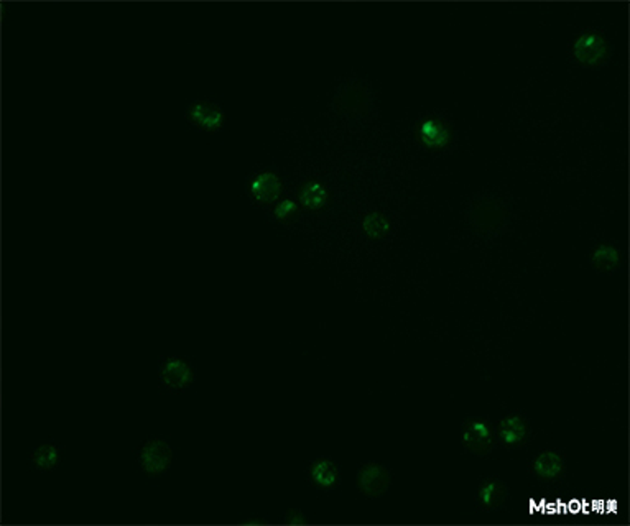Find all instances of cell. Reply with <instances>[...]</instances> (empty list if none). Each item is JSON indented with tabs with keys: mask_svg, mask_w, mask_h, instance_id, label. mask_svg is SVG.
Returning <instances> with one entry per match:
<instances>
[{
	"mask_svg": "<svg viewBox=\"0 0 630 526\" xmlns=\"http://www.w3.org/2000/svg\"><path fill=\"white\" fill-rule=\"evenodd\" d=\"M505 219V209L502 204L492 197H485L474 204L471 211L472 225L484 234H490L500 229Z\"/></svg>",
	"mask_w": 630,
	"mask_h": 526,
	"instance_id": "cell-1",
	"label": "cell"
},
{
	"mask_svg": "<svg viewBox=\"0 0 630 526\" xmlns=\"http://www.w3.org/2000/svg\"><path fill=\"white\" fill-rule=\"evenodd\" d=\"M463 439L466 448L474 454H487L492 448V431L485 423L479 420H471L466 423Z\"/></svg>",
	"mask_w": 630,
	"mask_h": 526,
	"instance_id": "cell-2",
	"label": "cell"
},
{
	"mask_svg": "<svg viewBox=\"0 0 630 526\" xmlns=\"http://www.w3.org/2000/svg\"><path fill=\"white\" fill-rule=\"evenodd\" d=\"M391 485V475L382 465L369 464L359 472L361 490L369 497H381Z\"/></svg>",
	"mask_w": 630,
	"mask_h": 526,
	"instance_id": "cell-3",
	"label": "cell"
},
{
	"mask_svg": "<svg viewBox=\"0 0 630 526\" xmlns=\"http://www.w3.org/2000/svg\"><path fill=\"white\" fill-rule=\"evenodd\" d=\"M607 46L606 41L599 35L586 33L581 35L574 43V56L576 60L583 64H594L599 63L606 56Z\"/></svg>",
	"mask_w": 630,
	"mask_h": 526,
	"instance_id": "cell-4",
	"label": "cell"
},
{
	"mask_svg": "<svg viewBox=\"0 0 630 526\" xmlns=\"http://www.w3.org/2000/svg\"><path fill=\"white\" fill-rule=\"evenodd\" d=\"M170 460H172V453L163 441H152L143 448L142 464L150 474L163 470Z\"/></svg>",
	"mask_w": 630,
	"mask_h": 526,
	"instance_id": "cell-5",
	"label": "cell"
},
{
	"mask_svg": "<svg viewBox=\"0 0 630 526\" xmlns=\"http://www.w3.org/2000/svg\"><path fill=\"white\" fill-rule=\"evenodd\" d=\"M190 119L196 122L197 125H201L206 130H216L222 125L224 114L215 104H207V102H196L193 107L190 109Z\"/></svg>",
	"mask_w": 630,
	"mask_h": 526,
	"instance_id": "cell-6",
	"label": "cell"
},
{
	"mask_svg": "<svg viewBox=\"0 0 630 526\" xmlns=\"http://www.w3.org/2000/svg\"><path fill=\"white\" fill-rule=\"evenodd\" d=\"M418 137L426 147L430 148H443L450 142V130L436 119H426L420 123Z\"/></svg>",
	"mask_w": 630,
	"mask_h": 526,
	"instance_id": "cell-7",
	"label": "cell"
},
{
	"mask_svg": "<svg viewBox=\"0 0 630 526\" xmlns=\"http://www.w3.org/2000/svg\"><path fill=\"white\" fill-rule=\"evenodd\" d=\"M250 191H252V195L257 201L270 202L280 196L282 191L280 180L277 178V175L274 173H262L252 181Z\"/></svg>",
	"mask_w": 630,
	"mask_h": 526,
	"instance_id": "cell-8",
	"label": "cell"
},
{
	"mask_svg": "<svg viewBox=\"0 0 630 526\" xmlns=\"http://www.w3.org/2000/svg\"><path fill=\"white\" fill-rule=\"evenodd\" d=\"M499 433L505 444L517 445L527 438V426L520 416H509L500 423Z\"/></svg>",
	"mask_w": 630,
	"mask_h": 526,
	"instance_id": "cell-9",
	"label": "cell"
},
{
	"mask_svg": "<svg viewBox=\"0 0 630 526\" xmlns=\"http://www.w3.org/2000/svg\"><path fill=\"white\" fill-rule=\"evenodd\" d=\"M162 377L165 383L170 386H185L191 382V370L188 365L181 361H168L165 363Z\"/></svg>",
	"mask_w": 630,
	"mask_h": 526,
	"instance_id": "cell-10",
	"label": "cell"
},
{
	"mask_svg": "<svg viewBox=\"0 0 630 526\" xmlns=\"http://www.w3.org/2000/svg\"><path fill=\"white\" fill-rule=\"evenodd\" d=\"M479 495H480V500H482V503H484V507L494 508V507H499L500 503L505 500L507 488L504 484H502V482L489 480V482H485V484H482V487H480Z\"/></svg>",
	"mask_w": 630,
	"mask_h": 526,
	"instance_id": "cell-11",
	"label": "cell"
},
{
	"mask_svg": "<svg viewBox=\"0 0 630 526\" xmlns=\"http://www.w3.org/2000/svg\"><path fill=\"white\" fill-rule=\"evenodd\" d=\"M535 470L538 475L544 477V479H553L563 470V460L554 453H543L535 460Z\"/></svg>",
	"mask_w": 630,
	"mask_h": 526,
	"instance_id": "cell-12",
	"label": "cell"
},
{
	"mask_svg": "<svg viewBox=\"0 0 630 526\" xmlns=\"http://www.w3.org/2000/svg\"><path fill=\"white\" fill-rule=\"evenodd\" d=\"M326 190L319 182H308L300 192L301 202L309 209H318L326 202Z\"/></svg>",
	"mask_w": 630,
	"mask_h": 526,
	"instance_id": "cell-13",
	"label": "cell"
},
{
	"mask_svg": "<svg viewBox=\"0 0 630 526\" xmlns=\"http://www.w3.org/2000/svg\"><path fill=\"white\" fill-rule=\"evenodd\" d=\"M313 479L316 484H319L321 487H331L338 479V470H336V465L331 463V460H319L313 465Z\"/></svg>",
	"mask_w": 630,
	"mask_h": 526,
	"instance_id": "cell-14",
	"label": "cell"
},
{
	"mask_svg": "<svg viewBox=\"0 0 630 526\" xmlns=\"http://www.w3.org/2000/svg\"><path fill=\"white\" fill-rule=\"evenodd\" d=\"M367 91L359 89L357 86H349V88L344 89V94L349 96L351 100H338V107L343 112H359L361 109L366 107V98H367Z\"/></svg>",
	"mask_w": 630,
	"mask_h": 526,
	"instance_id": "cell-15",
	"label": "cell"
},
{
	"mask_svg": "<svg viewBox=\"0 0 630 526\" xmlns=\"http://www.w3.org/2000/svg\"><path fill=\"white\" fill-rule=\"evenodd\" d=\"M592 263H594V267L601 268V270H611V268L617 267L619 263L617 250L611 245L597 247L594 254H592Z\"/></svg>",
	"mask_w": 630,
	"mask_h": 526,
	"instance_id": "cell-16",
	"label": "cell"
},
{
	"mask_svg": "<svg viewBox=\"0 0 630 526\" xmlns=\"http://www.w3.org/2000/svg\"><path fill=\"white\" fill-rule=\"evenodd\" d=\"M388 227H391L388 221L378 212H372L364 219V230L373 239H378L382 237V235H386L388 232Z\"/></svg>",
	"mask_w": 630,
	"mask_h": 526,
	"instance_id": "cell-17",
	"label": "cell"
},
{
	"mask_svg": "<svg viewBox=\"0 0 630 526\" xmlns=\"http://www.w3.org/2000/svg\"><path fill=\"white\" fill-rule=\"evenodd\" d=\"M56 458H58V453L53 445H41V448L36 450V454H35L36 464L41 465V467H51L53 464L56 463Z\"/></svg>",
	"mask_w": 630,
	"mask_h": 526,
	"instance_id": "cell-18",
	"label": "cell"
},
{
	"mask_svg": "<svg viewBox=\"0 0 630 526\" xmlns=\"http://www.w3.org/2000/svg\"><path fill=\"white\" fill-rule=\"evenodd\" d=\"M296 211V204L293 202V201H283V202H280L279 206H277V209H275V216L279 217V219H285L286 216H290V214H293Z\"/></svg>",
	"mask_w": 630,
	"mask_h": 526,
	"instance_id": "cell-19",
	"label": "cell"
}]
</instances>
